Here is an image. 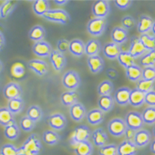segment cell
Instances as JSON below:
<instances>
[{"label": "cell", "mask_w": 155, "mask_h": 155, "mask_svg": "<svg viewBox=\"0 0 155 155\" xmlns=\"http://www.w3.org/2000/svg\"><path fill=\"white\" fill-rule=\"evenodd\" d=\"M41 143L36 134H31L24 142L23 145L18 149V152L23 155H38L41 150Z\"/></svg>", "instance_id": "cell-1"}, {"label": "cell", "mask_w": 155, "mask_h": 155, "mask_svg": "<svg viewBox=\"0 0 155 155\" xmlns=\"http://www.w3.org/2000/svg\"><path fill=\"white\" fill-rule=\"evenodd\" d=\"M42 17L48 21L60 24L69 23L71 20L69 13L63 9H49Z\"/></svg>", "instance_id": "cell-2"}, {"label": "cell", "mask_w": 155, "mask_h": 155, "mask_svg": "<svg viewBox=\"0 0 155 155\" xmlns=\"http://www.w3.org/2000/svg\"><path fill=\"white\" fill-rule=\"evenodd\" d=\"M107 28V21L105 18H93L87 25V31L93 36H100Z\"/></svg>", "instance_id": "cell-3"}, {"label": "cell", "mask_w": 155, "mask_h": 155, "mask_svg": "<svg viewBox=\"0 0 155 155\" xmlns=\"http://www.w3.org/2000/svg\"><path fill=\"white\" fill-rule=\"evenodd\" d=\"M62 84L69 91H75L79 87L81 84L80 77L77 72L69 70L66 72L62 78Z\"/></svg>", "instance_id": "cell-4"}, {"label": "cell", "mask_w": 155, "mask_h": 155, "mask_svg": "<svg viewBox=\"0 0 155 155\" xmlns=\"http://www.w3.org/2000/svg\"><path fill=\"white\" fill-rule=\"evenodd\" d=\"M125 123L127 128L132 129L135 131L142 129L144 123L142 119V116L138 111H130L125 117Z\"/></svg>", "instance_id": "cell-5"}, {"label": "cell", "mask_w": 155, "mask_h": 155, "mask_svg": "<svg viewBox=\"0 0 155 155\" xmlns=\"http://www.w3.org/2000/svg\"><path fill=\"white\" fill-rule=\"evenodd\" d=\"M91 135V130L86 125L77 126L74 130V133L70 138V143L72 145H76L77 143L87 141Z\"/></svg>", "instance_id": "cell-6"}, {"label": "cell", "mask_w": 155, "mask_h": 155, "mask_svg": "<svg viewBox=\"0 0 155 155\" xmlns=\"http://www.w3.org/2000/svg\"><path fill=\"white\" fill-rule=\"evenodd\" d=\"M92 12L96 18H106L110 12V2L107 0L96 1L92 7Z\"/></svg>", "instance_id": "cell-7"}, {"label": "cell", "mask_w": 155, "mask_h": 155, "mask_svg": "<svg viewBox=\"0 0 155 155\" xmlns=\"http://www.w3.org/2000/svg\"><path fill=\"white\" fill-rule=\"evenodd\" d=\"M126 128L127 127L125 125V120L121 118H115L111 120L107 125L109 133L115 137H120L124 135Z\"/></svg>", "instance_id": "cell-8"}, {"label": "cell", "mask_w": 155, "mask_h": 155, "mask_svg": "<svg viewBox=\"0 0 155 155\" xmlns=\"http://www.w3.org/2000/svg\"><path fill=\"white\" fill-rule=\"evenodd\" d=\"M33 53L41 58H46L51 55L53 49L51 45L45 41L36 42L32 47Z\"/></svg>", "instance_id": "cell-9"}, {"label": "cell", "mask_w": 155, "mask_h": 155, "mask_svg": "<svg viewBox=\"0 0 155 155\" xmlns=\"http://www.w3.org/2000/svg\"><path fill=\"white\" fill-rule=\"evenodd\" d=\"M28 68L39 76H44L48 73L47 63L41 60H31L27 62Z\"/></svg>", "instance_id": "cell-10"}, {"label": "cell", "mask_w": 155, "mask_h": 155, "mask_svg": "<svg viewBox=\"0 0 155 155\" xmlns=\"http://www.w3.org/2000/svg\"><path fill=\"white\" fill-rule=\"evenodd\" d=\"M22 89L20 85L16 83H9L3 88V95L8 100L21 97Z\"/></svg>", "instance_id": "cell-11"}, {"label": "cell", "mask_w": 155, "mask_h": 155, "mask_svg": "<svg viewBox=\"0 0 155 155\" xmlns=\"http://www.w3.org/2000/svg\"><path fill=\"white\" fill-rule=\"evenodd\" d=\"M137 30L141 35L145 34L151 30L153 31V32H154V21H153V19L149 16H140L137 25Z\"/></svg>", "instance_id": "cell-12"}, {"label": "cell", "mask_w": 155, "mask_h": 155, "mask_svg": "<svg viewBox=\"0 0 155 155\" xmlns=\"http://www.w3.org/2000/svg\"><path fill=\"white\" fill-rule=\"evenodd\" d=\"M48 124L51 128L60 130L66 127L67 125V120L65 116L60 113H55L49 116L48 118Z\"/></svg>", "instance_id": "cell-13"}, {"label": "cell", "mask_w": 155, "mask_h": 155, "mask_svg": "<svg viewBox=\"0 0 155 155\" xmlns=\"http://www.w3.org/2000/svg\"><path fill=\"white\" fill-rule=\"evenodd\" d=\"M50 61H51V64L53 66L54 70L56 71H61L66 65V59L64 55L60 53L59 51L55 50V51H52L51 55H50Z\"/></svg>", "instance_id": "cell-14"}, {"label": "cell", "mask_w": 155, "mask_h": 155, "mask_svg": "<svg viewBox=\"0 0 155 155\" xmlns=\"http://www.w3.org/2000/svg\"><path fill=\"white\" fill-rule=\"evenodd\" d=\"M134 59L142 56L147 52L138 36H133L130 40V45L128 51Z\"/></svg>", "instance_id": "cell-15"}, {"label": "cell", "mask_w": 155, "mask_h": 155, "mask_svg": "<svg viewBox=\"0 0 155 155\" xmlns=\"http://www.w3.org/2000/svg\"><path fill=\"white\" fill-rule=\"evenodd\" d=\"M138 147L134 142L125 140L117 146V155H136Z\"/></svg>", "instance_id": "cell-16"}, {"label": "cell", "mask_w": 155, "mask_h": 155, "mask_svg": "<svg viewBox=\"0 0 155 155\" xmlns=\"http://www.w3.org/2000/svg\"><path fill=\"white\" fill-rule=\"evenodd\" d=\"M151 140L152 135L150 132L146 130H140L135 133L133 142L137 147H145L150 143Z\"/></svg>", "instance_id": "cell-17"}, {"label": "cell", "mask_w": 155, "mask_h": 155, "mask_svg": "<svg viewBox=\"0 0 155 155\" xmlns=\"http://www.w3.org/2000/svg\"><path fill=\"white\" fill-rule=\"evenodd\" d=\"M69 114H70L72 119L74 121L79 122L86 116V108L83 104L77 102L70 107Z\"/></svg>", "instance_id": "cell-18"}, {"label": "cell", "mask_w": 155, "mask_h": 155, "mask_svg": "<svg viewBox=\"0 0 155 155\" xmlns=\"http://www.w3.org/2000/svg\"><path fill=\"white\" fill-rule=\"evenodd\" d=\"M110 37H111L112 42L116 43L117 45H120L127 41L128 31L123 27H114L113 30L110 32Z\"/></svg>", "instance_id": "cell-19"}, {"label": "cell", "mask_w": 155, "mask_h": 155, "mask_svg": "<svg viewBox=\"0 0 155 155\" xmlns=\"http://www.w3.org/2000/svg\"><path fill=\"white\" fill-rule=\"evenodd\" d=\"M87 62V65L89 67L90 70L93 74L100 73L104 68V60H103V59H101V57L99 56V55L88 57Z\"/></svg>", "instance_id": "cell-20"}, {"label": "cell", "mask_w": 155, "mask_h": 155, "mask_svg": "<svg viewBox=\"0 0 155 155\" xmlns=\"http://www.w3.org/2000/svg\"><path fill=\"white\" fill-rule=\"evenodd\" d=\"M130 89L126 87H120L119 89L116 90L114 95L115 101H116L117 104L120 106H126L129 104V99H130Z\"/></svg>", "instance_id": "cell-21"}, {"label": "cell", "mask_w": 155, "mask_h": 155, "mask_svg": "<svg viewBox=\"0 0 155 155\" xmlns=\"http://www.w3.org/2000/svg\"><path fill=\"white\" fill-rule=\"evenodd\" d=\"M121 52V49L119 45H117L114 42L107 43L103 46V54L107 58L110 60H116Z\"/></svg>", "instance_id": "cell-22"}, {"label": "cell", "mask_w": 155, "mask_h": 155, "mask_svg": "<svg viewBox=\"0 0 155 155\" xmlns=\"http://www.w3.org/2000/svg\"><path fill=\"white\" fill-rule=\"evenodd\" d=\"M69 51L74 56H83L85 52V44L80 39H74L69 42Z\"/></svg>", "instance_id": "cell-23"}, {"label": "cell", "mask_w": 155, "mask_h": 155, "mask_svg": "<svg viewBox=\"0 0 155 155\" xmlns=\"http://www.w3.org/2000/svg\"><path fill=\"white\" fill-rule=\"evenodd\" d=\"M79 98V93L76 91H68L61 94L60 100L63 105L65 107H71L75 103H77Z\"/></svg>", "instance_id": "cell-24"}, {"label": "cell", "mask_w": 155, "mask_h": 155, "mask_svg": "<svg viewBox=\"0 0 155 155\" xmlns=\"http://www.w3.org/2000/svg\"><path fill=\"white\" fill-rule=\"evenodd\" d=\"M93 141L96 146L102 147L107 144L108 141V136L104 130L101 128H98L95 130L92 134Z\"/></svg>", "instance_id": "cell-25"}, {"label": "cell", "mask_w": 155, "mask_h": 155, "mask_svg": "<svg viewBox=\"0 0 155 155\" xmlns=\"http://www.w3.org/2000/svg\"><path fill=\"white\" fill-rule=\"evenodd\" d=\"M87 122L92 125H97L101 124L104 120V112L100 109H93L88 111L87 114Z\"/></svg>", "instance_id": "cell-26"}, {"label": "cell", "mask_w": 155, "mask_h": 155, "mask_svg": "<svg viewBox=\"0 0 155 155\" xmlns=\"http://www.w3.org/2000/svg\"><path fill=\"white\" fill-rule=\"evenodd\" d=\"M144 94L145 93L140 92V90L136 89V88L130 90L129 103L135 107L142 106L144 103Z\"/></svg>", "instance_id": "cell-27"}, {"label": "cell", "mask_w": 155, "mask_h": 155, "mask_svg": "<svg viewBox=\"0 0 155 155\" xmlns=\"http://www.w3.org/2000/svg\"><path fill=\"white\" fill-rule=\"evenodd\" d=\"M101 49V45L99 41L93 39L87 41L85 45V54L88 56H94L98 55Z\"/></svg>", "instance_id": "cell-28"}, {"label": "cell", "mask_w": 155, "mask_h": 155, "mask_svg": "<svg viewBox=\"0 0 155 155\" xmlns=\"http://www.w3.org/2000/svg\"><path fill=\"white\" fill-rule=\"evenodd\" d=\"M125 74L126 77L129 80L132 82H138L142 78V69L141 67L134 64V65H131L125 69Z\"/></svg>", "instance_id": "cell-29"}, {"label": "cell", "mask_w": 155, "mask_h": 155, "mask_svg": "<svg viewBox=\"0 0 155 155\" xmlns=\"http://www.w3.org/2000/svg\"><path fill=\"white\" fill-rule=\"evenodd\" d=\"M99 109L103 112H107L112 110L114 107V99L110 95L101 96L97 101Z\"/></svg>", "instance_id": "cell-30"}, {"label": "cell", "mask_w": 155, "mask_h": 155, "mask_svg": "<svg viewBox=\"0 0 155 155\" xmlns=\"http://www.w3.org/2000/svg\"><path fill=\"white\" fill-rule=\"evenodd\" d=\"M93 148L88 140L77 143L75 145L74 152L77 155H92Z\"/></svg>", "instance_id": "cell-31"}, {"label": "cell", "mask_w": 155, "mask_h": 155, "mask_svg": "<svg viewBox=\"0 0 155 155\" xmlns=\"http://www.w3.org/2000/svg\"><path fill=\"white\" fill-rule=\"evenodd\" d=\"M33 12L38 16H43L50 8V3L47 0H36L34 1L32 5Z\"/></svg>", "instance_id": "cell-32"}, {"label": "cell", "mask_w": 155, "mask_h": 155, "mask_svg": "<svg viewBox=\"0 0 155 155\" xmlns=\"http://www.w3.org/2000/svg\"><path fill=\"white\" fill-rule=\"evenodd\" d=\"M29 38L36 42L43 41V39L45 37V31L44 27H42L40 25H36L31 28L29 31Z\"/></svg>", "instance_id": "cell-33"}, {"label": "cell", "mask_w": 155, "mask_h": 155, "mask_svg": "<svg viewBox=\"0 0 155 155\" xmlns=\"http://www.w3.org/2000/svg\"><path fill=\"white\" fill-rule=\"evenodd\" d=\"M117 60L120 63V64L122 65L123 67H125V69L130 67V66L134 65L135 64V59L129 53L128 51H121V52L120 53L118 57H117Z\"/></svg>", "instance_id": "cell-34"}, {"label": "cell", "mask_w": 155, "mask_h": 155, "mask_svg": "<svg viewBox=\"0 0 155 155\" xmlns=\"http://www.w3.org/2000/svg\"><path fill=\"white\" fill-rule=\"evenodd\" d=\"M15 122L13 114L6 107L0 108V125L7 126Z\"/></svg>", "instance_id": "cell-35"}, {"label": "cell", "mask_w": 155, "mask_h": 155, "mask_svg": "<svg viewBox=\"0 0 155 155\" xmlns=\"http://www.w3.org/2000/svg\"><path fill=\"white\" fill-rule=\"evenodd\" d=\"M20 134V130L16 122L12 123L11 125H7L4 129V135L8 140H15L18 139Z\"/></svg>", "instance_id": "cell-36"}, {"label": "cell", "mask_w": 155, "mask_h": 155, "mask_svg": "<svg viewBox=\"0 0 155 155\" xmlns=\"http://www.w3.org/2000/svg\"><path fill=\"white\" fill-rule=\"evenodd\" d=\"M24 108V101L23 100L19 98H14L12 100H9L8 103V109L12 114H17L21 112Z\"/></svg>", "instance_id": "cell-37"}, {"label": "cell", "mask_w": 155, "mask_h": 155, "mask_svg": "<svg viewBox=\"0 0 155 155\" xmlns=\"http://www.w3.org/2000/svg\"><path fill=\"white\" fill-rule=\"evenodd\" d=\"M43 112H42L41 108L37 105H33L31 106L30 107L27 109V116L31 120H32L34 122L39 121L42 118Z\"/></svg>", "instance_id": "cell-38"}, {"label": "cell", "mask_w": 155, "mask_h": 155, "mask_svg": "<svg viewBox=\"0 0 155 155\" xmlns=\"http://www.w3.org/2000/svg\"><path fill=\"white\" fill-rule=\"evenodd\" d=\"M139 39H140V41H141V43H142V45H143V46L144 47V49L147 51V52H148V51H154V36H151L150 35H148L147 33H145V34H142V35L139 37Z\"/></svg>", "instance_id": "cell-39"}, {"label": "cell", "mask_w": 155, "mask_h": 155, "mask_svg": "<svg viewBox=\"0 0 155 155\" xmlns=\"http://www.w3.org/2000/svg\"><path fill=\"white\" fill-rule=\"evenodd\" d=\"M43 140L46 144L49 145H55L60 142V136L56 132L51 130H45L43 133Z\"/></svg>", "instance_id": "cell-40"}, {"label": "cell", "mask_w": 155, "mask_h": 155, "mask_svg": "<svg viewBox=\"0 0 155 155\" xmlns=\"http://www.w3.org/2000/svg\"><path fill=\"white\" fill-rule=\"evenodd\" d=\"M142 119L144 124L153 125L155 121V108L154 107H149L143 110L141 114Z\"/></svg>", "instance_id": "cell-41"}, {"label": "cell", "mask_w": 155, "mask_h": 155, "mask_svg": "<svg viewBox=\"0 0 155 155\" xmlns=\"http://www.w3.org/2000/svg\"><path fill=\"white\" fill-rule=\"evenodd\" d=\"M140 65L145 67H154L155 64V53L154 51H148L143 54L140 59Z\"/></svg>", "instance_id": "cell-42"}, {"label": "cell", "mask_w": 155, "mask_h": 155, "mask_svg": "<svg viewBox=\"0 0 155 155\" xmlns=\"http://www.w3.org/2000/svg\"><path fill=\"white\" fill-rule=\"evenodd\" d=\"M17 3L14 1H5L0 7V18H5L11 14L15 8Z\"/></svg>", "instance_id": "cell-43"}, {"label": "cell", "mask_w": 155, "mask_h": 155, "mask_svg": "<svg viewBox=\"0 0 155 155\" xmlns=\"http://www.w3.org/2000/svg\"><path fill=\"white\" fill-rule=\"evenodd\" d=\"M113 84L109 80H105L101 82L97 87V92L100 96L110 95L113 91Z\"/></svg>", "instance_id": "cell-44"}, {"label": "cell", "mask_w": 155, "mask_h": 155, "mask_svg": "<svg viewBox=\"0 0 155 155\" xmlns=\"http://www.w3.org/2000/svg\"><path fill=\"white\" fill-rule=\"evenodd\" d=\"M153 88H154V81L145 80L143 78L138 81L136 89L140 90V92L146 93L153 91Z\"/></svg>", "instance_id": "cell-45"}, {"label": "cell", "mask_w": 155, "mask_h": 155, "mask_svg": "<svg viewBox=\"0 0 155 155\" xmlns=\"http://www.w3.org/2000/svg\"><path fill=\"white\" fill-rule=\"evenodd\" d=\"M11 74L13 78H21L25 74V67L20 62H17L13 64L11 68Z\"/></svg>", "instance_id": "cell-46"}, {"label": "cell", "mask_w": 155, "mask_h": 155, "mask_svg": "<svg viewBox=\"0 0 155 155\" xmlns=\"http://www.w3.org/2000/svg\"><path fill=\"white\" fill-rule=\"evenodd\" d=\"M36 125V122H34L32 120L28 118L27 116H24L20 120V127L22 130L26 132H30L32 130Z\"/></svg>", "instance_id": "cell-47"}, {"label": "cell", "mask_w": 155, "mask_h": 155, "mask_svg": "<svg viewBox=\"0 0 155 155\" xmlns=\"http://www.w3.org/2000/svg\"><path fill=\"white\" fill-rule=\"evenodd\" d=\"M100 155H117V146L114 143L106 144L104 146L100 147L99 149Z\"/></svg>", "instance_id": "cell-48"}, {"label": "cell", "mask_w": 155, "mask_h": 155, "mask_svg": "<svg viewBox=\"0 0 155 155\" xmlns=\"http://www.w3.org/2000/svg\"><path fill=\"white\" fill-rule=\"evenodd\" d=\"M142 78H143V79H145V80L154 81V67H145L144 69H142Z\"/></svg>", "instance_id": "cell-49"}, {"label": "cell", "mask_w": 155, "mask_h": 155, "mask_svg": "<svg viewBox=\"0 0 155 155\" xmlns=\"http://www.w3.org/2000/svg\"><path fill=\"white\" fill-rule=\"evenodd\" d=\"M0 153L3 155H17L18 154V149L13 144L7 143L2 146Z\"/></svg>", "instance_id": "cell-50"}, {"label": "cell", "mask_w": 155, "mask_h": 155, "mask_svg": "<svg viewBox=\"0 0 155 155\" xmlns=\"http://www.w3.org/2000/svg\"><path fill=\"white\" fill-rule=\"evenodd\" d=\"M121 24H122L124 29H132L135 26V20L131 16H125L121 19Z\"/></svg>", "instance_id": "cell-51"}, {"label": "cell", "mask_w": 155, "mask_h": 155, "mask_svg": "<svg viewBox=\"0 0 155 155\" xmlns=\"http://www.w3.org/2000/svg\"><path fill=\"white\" fill-rule=\"evenodd\" d=\"M69 41L66 39H60L59 41L57 42V51L60 53H65L69 51Z\"/></svg>", "instance_id": "cell-52"}, {"label": "cell", "mask_w": 155, "mask_h": 155, "mask_svg": "<svg viewBox=\"0 0 155 155\" xmlns=\"http://www.w3.org/2000/svg\"><path fill=\"white\" fill-rule=\"evenodd\" d=\"M144 102L149 105V107H154L155 105V93L151 91L144 94Z\"/></svg>", "instance_id": "cell-53"}, {"label": "cell", "mask_w": 155, "mask_h": 155, "mask_svg": "<svg viewBox=\"0 0 155 155\" xmlns=\"http://www.w3.org/2000/svg\"><path fill=\"white\" fill-rule=\"evenodd\" d=\"M132 1H130V0H116L114 1V3L116 4V6L120 9H122V10H125V9L128 8L130 7L131 6Z\"/></svg>", "instance_id": "cell-54"}, {"label": "cell", "mask_w": 155, "mask_h": 155, "mask_svg": "<svg viewBox=\"0 0 155 155\" xmlns=\"http://www.w3.org/2000/svg\"><path fill=\"white\" fill-rule=\"evenodd\" d=\"M135 133L136 131L134 130H132V129H130V128H126L125 131V134L124 135L125 136L126 138V140H128V141H134V135H135Z\"/></svg>", "instance_id": "cell-55"}, {"label": "cell", "mask_w": 155, "mask_h": 155, "mask_svg": "<svg viewBox=\"0 0 155 155\" xmlns=\"http://www.w3.org/2000/svg\"><path fill=\"white\" fill-rule=\"evenodd\" d=\"M107 75L108 77L111 78V79H115L116 77H117V71H116V69H112V68H110V69H108L107 70Z\"/></svg>", "instance_id": "cell-56"}, {"label": "cell", "mask_w": 155, "mask_h": 155, "mask_svg": "<svg viewBox=\"0 0 155 155\" xmlns=\"http://www.w3.org/2000/svg\"><path fill=\"white\" fill-rule=\"evenodd\" d=\"M5 45V37L3 34L0 31V50H2Z\"/></svg>", "instance_id": "cell-57"}, {"label": "cell", "mask_w": 155, "mask_h": 155, "mask_svg": "<svg viewBox=\"0 0 155 155\" xmlns=\"http://www.w3.org/2000/svg\"><path fill=\"white\" fill-rule=\"evenodd\" d=\"M54 3L55 4H58V5H64L66 3H69V1H67V0H54Z\"/></svg>", "instance_id": "cell-58"}, {"label": "cell", "mask_w": 155, "mask_h": 155, "mask_svg": "<svg viewBox=\"0 0 155 155\" xmlns=\"http://www.w3.org/2000/svg\"><path fill=\"white\" fill-rule=\"evenodd\" d=\"M154 146H155V143H154V140H153L152 143H151V151H152L153 153H155V149H154Z\"/></svg>", "instance_id": "cell-59"}, {"label": "cell", "mask_w": 155, "mask_h": 155, "mask_svg": "<svg viewBox=\"0 0 155 155\" xmlns=\"http://www.w3.org/2000/svg\"><path fill=\"white\" fill-rule=\"evenodd\" d=\"M2 69H3V63L0 61V72L2 71Z\"/></svg>", "instance_id": "cell-60"}, {"label": "cell", "mask_w": 155, "mask_h": 155, "mask_svg": "<svg viewBox=\"0 0 155 155\" xmlns=\"http://www.w3.org/2000/svg\"><path fill=\"white\" fill-rule=\"evenodd\" d=\"M0 155H3V154H2V153H0Z\"/></svg>", "instance_id": "cell-61"}]
</instances>
